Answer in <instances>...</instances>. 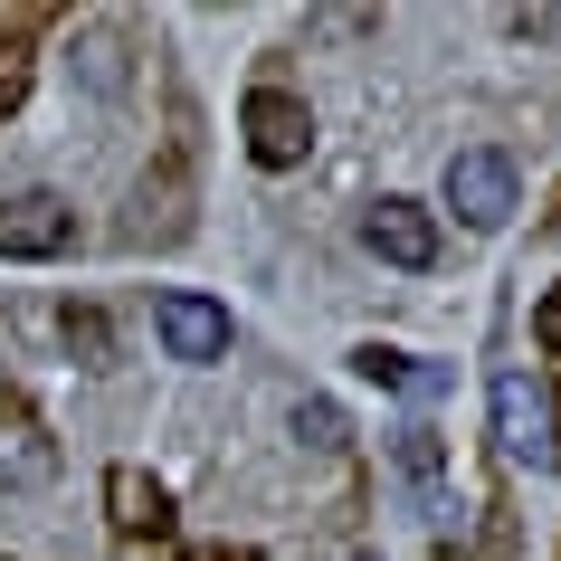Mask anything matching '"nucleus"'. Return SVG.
Masks as SVG:
<instances>
[{"mask_svg":"<svg viewBox=\"0 0 561 561\" xmlns=\"http://www.w3.org/2000/svg\"><path fill=\"white\" fill-rule=\"evenodd\" d=\"M447 209H457L467 229H504V219H514V162H504V152H457V162H447Z\"/></svg>","mask_w":561,"mask_h":561,"instance_id":"obj_4","label":"nucleus"},{"mask_svg":"<svg viewBox=\"0 0 561 561\" xmlns=\"http://www.w3.org/2000/svg\"><path fill=\"white\" fill-rule=\"evenodd\" d=\"M362 238H371V257H390V266H438V219L419 201H371L362 209Z\"/></svg>","mask_w":561,"mask_h":561,"instance_id":"obj_6","label":"nucleus"},{"mask_svg":"<svg viewBox=\"0 0 561 561\" xmlns=\"http://www.w3.org/2000/svg\"><path fill=\"white\" fill-rule=\"evenodd\" d=\"M20 87H30V58H20V48H0V105H20Z\"/></svg>","mask_w":561,"mask_h":561,"instance_id":"obj_11","label":"nucleus"},{"mask_svg":"<svg viewBox=\"0 0 561 561\" xmlns=\"http://www.w3.org/2000/svg\"><path fill=\"white\" fill-rule=\"evenodd\" d=\"M191 561H257V552H238V542H209V552H191Z\"/></svg>","mask_w":561,"mask_h":561,"instance_id":"obj_13","label":"nucleus"},{"mask_svg":"<svg viewBox=\"0 0 561 561\" xmlns=\"http://www.w3.org/2000/svg\"><path fill=\"white\" fill-rule=\"evenodd\" d=\"M238 124H248V152H257L266 172H296L305 152H314V115H305V95H286V87H257L238 105Z\"/></svg>","mask_w":561,"mask_h":561,"instance_id":"obj_2","label":"nucleus"},{"mask_svg":"<svg viewBox=\"0 0 561 561\" xmlns=\"http://www.w3.org/2000/svg\"><path fill=\"white\" fill-rule=\"evenodd\" d=\"M296 438L305 447H343V410H333V400H305V410H296Z\"/></svg>","mask_w":561,"mask_h":561,"instance_id":"obj_10","label":"nucleus"},{"mask_svg":"<svg viewBox=\"0 0 561 561\" xmlns=\"http://www.w3.org/2000/svg\"><path fill=\"white\" fill-rule=\"evenodd\" d=\"M152 333H162V353H172V362H219V353H229V305L162 296V305H152Z\"/></svg>","mask_w":561,"mask_h":561,"instance_id":"obj_5","label":"nucleus"},{"mask_svg":"<svg viewBox=\"0 0 561 561\" xmlns=\"http://www.w3.org/2000/svg\"><path fill=\"white\" fill-rule=\"evenodd\" d=\"M353 561H381V552H353Z\"/></svg>","mask_w":561,"mask_h":561,"instance_id":"obj_14","label":"nucleus"},{"mask_svg":"<svg viewBox=\"0 0 561 561\" xmlns=\"http://www.w3.org/2000/svg\"><path fill=\"white\" fill-rule=\"evenodd\" d=\"M533 333H542V353H561V286L542 296V314H533Z\"/></svg>","mask_w":561,"mask_h":561,"instance_id":"obj_12","label":"nucleus"},{"mask_svg":"<svg viewBox=\"0 0 561 561\" xmlns=\"http://www.w3.org/2000/svg\"><path fill=\"white\" fill-rule=\"evenodd\" d=\"M353 371H362L371 390H410V400H438V390H447V371H438V362L390 353V343H362V353H353Z\"/></svg>","mask_w":561,"mask_h":561,"instance_id":"obj_7","label":"nucleus"},{"mask_svg":"<svg viewBox=\"0 0 561 561\" xmlns=\"http://www.w3.org/2000/svg\"><path fill=\"white\" fill-rule=\"evenodd\" d=\"M67 248H77V209H67L58 191H20V201H0V257L38 266V257H67Z\"/></svg>","mask_w":561,"mask_h":561,"instance_id":"obj_3","label":"nucleus"},{"mask_svg":"<svg viewBox=\"0 0 561 561\" xmlns=\"http://www.w3.org/2000/svg\"><path fill=\"white\" fill-rule=\"evenodd\" d=\"M48 467H58V457H48V438H38V428H10V438H0V476H20V485H38Z\"/></svg>","mask_w":561,"mask_h":561,"instance_id":"obj_9","label":"nucleus"},{"mask_svg":"<svg viewBox=\"0 0 561 561\" xmlns=\"http://www.w3.org/2000/svg\"><path fill=\"white\" fill-rule=\"evenodd\" d=\"M485 410H495V447L514 457V467H552V457H561V438H552V390L533 381V371H495Z\"/></svg>","mask_w":561,"mask_h":561,"instance_id":"obj_1","label":"nucleus"},{"mask_svg":"<svg viewBox=\"0 0 561 561\" xmlns=\"http://www.w3.org/2000/svg\"><path fill=\"white\" fill-rule=\"evenodd\" d=\"M105 504H115L124 533H172V495H162L144 467H115V476H105Z\"/></svg>","mask_w":561,"mask_h":561,"instance_id":"obj_8","label":"nucleus"}]
</instances>
